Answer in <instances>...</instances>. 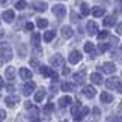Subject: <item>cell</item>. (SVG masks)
I'll return each mask as SVG.
<instances>
[{
	"label": "cell",
	"instance_id": "obj_41",
	"mask_svg": "<svg viewBox=\"0 0 122 122\" xmlns=\"http://www.w3.org/2000/svg\"><path fill=\"white\" fill-rule=\"evenodd\" d=\"M30 65H32V66H35V68H39V65H38V62H36V59H32V60H30Z\"/></svg>",
	"mask_w": 122,
	"mask_h": 122
},
{
	"label": "cell",
	"instance_id": "obj_7",
	"mask_svg": "<svg viewBox=\"0 0 122 122\" xmlns=\"http://www.w3.org/2000/svg\"><path fill=\"white\" fill-rule=\"evenodd\" d=\"M101 71H104L106 74H112V72H115L116 71V65L115 63H112V62H106V63H102L101 65Z\"/></svg>",
	"mask_w": 122,
	"mask_h": 122
},
{
	"label": "cell",
	"instance_id": "obj_44",
	"mask_svg": "<svg viewBox=\"0 0 122 122\" xmlns=\"http://www.w3.org/2000/svg\"><path fill=\"white\" fill-rule=\"evenodd\" d=\"M63 76H68V74H69V68H63Z\"/></svg>",
	"mask_w": 122,
	"mask_h": 122
},
{
	"label": "cell",
	"instance_id": "obj_27",
	"mask_svg": "<svg viewBox=\"0 0 122 122\" xmlns=\"http://www.w3.org/2000/svg\"><path fill=\"white\" fill-rule=\"evenodd\" d=\"M78 112H80V102H77V104H74L71 107V115L74 116V119L77 118V115H78Z\"/></svg>",
	"mask_w": 122,
	"mask_h": 122
},
{
	"label": "cell",
	"instance_id": "obj_46",
	"mask_svg": "<svg viewBox=\"0 0 122 122\" xmlns=\"http://www.w3.org/2000/svg\"><path fill=\"white\" fill-rule=\"evenodd\" d=\"M8 91L9 92H14V86H12V84H9V86H8Z\"/></svg>",
	"mask_w": 122,
	"mask_h": 122
},
{
	"label": "cell",
	"instance_id": "obj_51",
	"mask_svg": "<svg viewBox=\"0 0 122 122\" xmlns=\"http://www.w3.org/2000/svg\"><path fill=\"white\" fill-rule=\"evenodd\" d=\"M0 3H6V0H0Z\"/></svg>",
	"mask_w": 122,
	"mask_h": 122
},
{
	"label": "cell",
	"instance_id": "obj_38",
	"mask_svg": "<svg viewBox=\"0 0 122 122\" xmlns=\"http://www.w3.org/2000/svg\"><path fill=\"white\" fill-rule=\"evenodd\" d=\"M33 27H35V26H33V23H27V24L24 26V29L30 32V30H33Z\"/></svg>",
	"mask_w": 122,
	"mask_h": 122
},
{
	"label": "cell",
	"instance_id": "obj_28",
	"mask_svg": "<svg viewBox=\"0 0 122 122\" xmlns=\"http://www.w3.org/2000/svg\"><path fill=\"white\" fill-rule=\"evenodd\" d=\"M36 26H38L39 29H45V27L48 26V21H47L45 18H38V21H36Z\"/></svg>",
	"mask_w": 122,
	"mask_h": 122
},
{
	"label": "cell",
	"instance_id": "obj_4",
	"mask_svg": "<svg viewBox=\"0 0 122 122\" xmlns=\"http://www.w3.org/2000/svg\"><path fill=\"white\" fill-rule=\"evenodd\" d=\"M53 14L57 18H63L66 15V8L63 5H56V6H53Z\"/></svg>",
	"mask_w": 122,
	"mask_h": 122
},
{
	"label": "cell",
	"instance_id": "obj_45",
	"mask_svg": "<svg viewBox=\"0 0 122 122\" xmlns=\"http://www.w3.org/2000/svg\"><path fill=\"white\" fill-rule=\"evenodd\" d=\"M24 106L27 107V109H30V107H32V102H30V101H26V102H24Z\"/></svg>",
	"mask_w": 122,
	"mask_h": 122
},
{
	"label": "cell",
	"instance_id": "obj_39",
	"mask_svg": "<svg viewBox=\"0 0 122 122\" xmlns=\"http://www.w3.org/2000/svg\"><path fill=\"white\" fill-rule=\"evenodd\" d=\"M71 20H72L74 23H76V21H78V15H77L76 12H72V14H71Z\"/></svg>",
	"mask_w": 122,
	"mask_h": 122
},
{
	"label": "cell",
	"instance_id": "obj_3",
	"mask_svg": "<svg viewBox=\"0 0 122 122\" xmlns=\"http://www.w3.org/2000/svg\"><path fill=\"white\" fill-rule=\"evenodd\" d=\"M0 53H2V59H3V62H9V60L12 59V50H11V47H8V45H2V47H0Z\"/></svg>",
	"mask_w": 122,
	"mask_h": 122
},
{
	"label": "cell",
	"instance_id": "obj_9",
	"mask_svg": "<svg viewBox=\"0 0 122 122\" xmlns=\"http://www.w3.org/2000/svg\"><path fill=\"white\" fill-rule=\"evenodd\" d=\"M5 102H6L9 107H14V106H17L18 102H20V97H17V95H9V97H6Z\"/></svg>",
	"mask_w": 122,
	"mask_h": 122
},
{
	"label": "cell",
	"instance_id": "obj_2",
	"mask_svg": "<svg viewBox=\"0 0 122 122\" xmlns=\"http://www.w3.org/2000/svg\"><path fill=\"white\" fill-rule=\"evenodd\" d=\"M50 63L53 68H62L65 65V59L62 57V54H54L50 57Z\"/></svg>",
	"mask_w": 122,
	"mask_h": 122
},
{
	"label": "cell",
	"instance_id": "obj_36",
	"mask_svg": "<svg viewBox=\"0 0 122 122\" xmlns=\"http://www.w3.org/2000/svg\"><path fill=\"white\" fill-rule=\"evenodd\" d=\"M107 50H109V44H100V51L104 53V51H107Z\"/></svg>",
	"mask_w": 122,
	"mask_h": 122
},
{
	"label": "cell",
	"instance_id": "obj_21",
	"mask_svg": "<svg viewBox=\"0 0 122 122\" xmlns=\"http://www.w3.org/2000/svg\"><path fill=\"white\" fill-rule=\"evenodd\" d=\"M5 76H6L8 80H14V77H15V68H14V66H8Z\"/></svg>",
	"mask_w": 122,
	"mask_h": 122
},
{
	"label": "cell",
	"instance_id": "obj_6",
	"mask_svg": "<svg viewBox=\"0 0 122 122\" xmlns=\"http://www.w3.org/2000/svg\"><path fill=\"white\" fill-rule=\"evenodd\" d=\"M35 89H36V84L33 81H27L24 86H23V93H24L26 97H29V95H32V92H33Z\"/></svg>",
	"mask_w": 122,
	"mask_h": 122
},
{
	"label": "cell",
	"instance_id": "obj_13",
	"mask_svg": "<svg viewBox=\"0 0 122 122\" xmlns=\"http://www.w3.org/2000/svg\"><path fill=\"white\" fill-rule=\"evenodd\" d=\"M74 80H76L77 84H83L86 81V71H81V72H77L76 76H74Z\"/></svg>",
	"mask_w": 122,
	"mask_h": 122
},
{
	"label": "cell",
	"instance_id": "obj_43",
	"mask_svg": "<svg viewBox=\"0 0 122 122\" xmlns=\"http://www.w3.org/2000/svg\"><path fill=\"white\" fill-rule=\"evenodd\" d=\"M116 89H118V92H119V93H122V81H121V83H118Z\"/></svg>",
	"mask_w": 122,
	"mask_h": 122
},
{
	"label": "cell",
	"instance_id": "obj_33",
	"mask_svg": "<svg viewBox=\"0 0 122 122\" xmlns=\"http://www.w3.org/2000/svg\"><path fill=\"white\" fill-rule=\"evenodd\" d=\"M115 12L116 14H122V0L116 2V5H115Z\"/></svg>",
	"mask_w": 122,
	"mask_h": 122
},
{
	"label": "cell",
	"instance_id": "obj_22",
	"mask_svg": "<svg viewBox=\"0 0 122 122\" xmlns=\"http://www.w3.org/2000/svg\"><path fill=\"white\" fill-rule=\"evenodd\" d=\"M54 36H56V32L54 30H48V32H45L44 33V41L45 42H51L54 39Z\"/></svg>",
	"mask_w": 122,
	"mask_h": 122
},
{
	"label": "cell",
	"instance_id": "obj_8",
	"mask_svg": "<svg viewBox=\"0 0 122 122\" xmlns=\"http://www.w3.org/2000/svg\"><path fill=\"white\" fill-rule=\"evenodd\" d=\"M86 29H87V33L91 35V36H93V35L98 33V26H97L95 21H89L87 26H86Z\"/></svg>",
	"mask_w": 122,
	"mask_h": 122
},
{
	"label": "cell",
	"instance_id": "obj_35",
	"mask_svg": "<svg viewBox=\"0 0 122 122\" xmlns=\"http://www.w3.org/2000/svg\"><path fill=\"white\" fill-rule=\"evenodd\" d=\"M53 109H54L53 102H50V104H47V106H45V109H44V112H45V113H50V112L53 110Z\"/></svg>",
	"mask_w": 122,
	"mask_h": 122
},
{
	"label": "cell",
	"instance_id": "obj_19",
	"mask_svg": "<svg viewBox=\"0 0 122 122\" xmlns=\"http://www.w3.org/2000/svg\"><path fill=\"white\" fill-rule=\"evenodd\" d=\"M104 12H106V9H104V8H100V6H97V8L92 9V15L97 17V18L102 17V15H104Z\"/></svg>",
	"mask_w": 122,
	"mask_h": 122
},
{
	"label": "cell",
	"instance_id": "obj_34",
	"mask_svg": "<svg viewBox=\"0 0 122 122\" xmlns=\"http://www.w3.org/2000/svg\"><path fill=\"white\" fill-rule=\"evenodd\" d=\"M92 50H93V44H92V42H86V44H84V51L91 53Z\"/></svg>",
	"mask_w": 122,
	"mask_h": 122
},
{
	"label": "cell",
	"instance_id": "obj_40",
	"mask_svg": "<svg viewBox=\"0 0 122 122\" xmlns=\"http://www.w3.org/2000/svg\"><path fill=\"white\" fill-rule=\"evenodd\" d=\"M93 115H95V118H97V119L100 118V109H98V107H95V109H93Z\"/></svg>",
	"mask_w": 122,
	"mask_h": 122
},
{
	"label": "cell",
	"instance_id": "obj_47",
	"mask_svg": "<svg viewBox=\"0 0 122 122\" xmlns=\"http://www.w3.org/2000/svg\"><path fill=\"white\" fill-rule=\"evenodd\" d=\"M3 87V80H2V77H0V89Z\"/></svg>",
	"mask_w": 122,
	"mask_h": 122
},
{
	"label": "cell",
	"instance_id": "obj_12",
	"mask_svg": "<svg viewBox=\"0 0 122 122\" xmlns=\"http://www.w3.org/2000/svg\"><path fill=\"white\" fill-rule=\"evenodd\" d=\"M102 23H104L106 27H112L116 24V15H107L104 20H102Z\"/></svg>",
	"mask_w": 122,
	"mask_h": 122
},
{
	"label": "cell",
	"instance_id": "obj_30",
	"mask_svg": "<svg viewBox=\"0 0 122 122\" xmlns=\"http://www.w3.org/2000/svg\"><path fill=\"white\" fill-rule=\"evenodd\" d=\"M89 14H91V9H89L87 3H81V15L86 17V15H89Z\"/></svg>",
	"mask_w": 122,
	"mask_h": 122
},
{
	"label": "cell",
	"instance_id": "obj_32",
	"mask_svg": "<svg viewBox=\"0 0 122 122\" xmlns=\"http://www.w3.org/2000/svg\"><path fill=\"white\" fill-rule=\"evenodd\" d=\"M97 35H98V39H100V41L109 38V32H107V30H102V32H100V33H97Z\"/></svg>",
	"mask_w": 122,
	"mask_h": 122
},
{
	"label": "cell",
	"instance_id": "obj_5",
	"mask_svg": "<svg viewBox=\"0 0 122 122\" xmlns=\"http://www.w3.org/2000/svg\"><path fill=\"white\" fill-rule=\"evenodd\" d=\"M68 60H69V63H72V65L78 63L81 60V53H80V51H77V50L71 51V54L68 56Z\"/></svg>",
	"mask_w": 122,
	"mask_h": 122
},
{
	"label": "cell",
	"instance_id": "obj_18",
	"mask_svg": "<svg viewBox=\"0 0 122 122\" xmlns=\"http://www.w3.org/2000/svg\"><path fill=\"white\" fill-rule=\"evenodd\" d=\"M39 41H41V35L38 32H35V33L32 35V45H33L35 48H39Z\"/></svg>",
	"mask_w": 122,
	"mask_h": 122
},
{
	"label": "cell",
	"instance_id": "obj_15",
	"mask_svg": "<svg viewBox=\"0 0 122 122\" xmlns=\"http://www.w3.org/2000/svg\"><path fill=\"white\" fill-rule=\"evenodd\" d=\"M72 35H74V32L71 27H68V26H63L62 27V36L65 39H69V38H72Z\"/></svg>",
	"mask_w": 122,
	"mask_h": 122
},
{
	"label": "cell",
	"instance_id": "obj_10",
	"mask_svg": "<svg viewBox=\"0 0 122 122\" xmlns=\"http://www.w3.org/2000/svg\"><path fill=\"white\" fill-rule=\"evenodd\" d=\"M83 95L86 97V98H93L97 95V91H95V87L93 86H86L83 89Z\"/></svg>",
	"mask_w": 122,
	"mask_h": 122
},
{
	"label": "cell",
	"instance_id": "obj_25",
	"mask_svg": "<svg viewBox=\"0 0 122 122\" xmlns=\"http://www.w3.org/2000/svg\"><path fill=\"white\" fill-rule=\"evenodd\" d=\"M44 97H45V91H44V89H39V91L35 93V101L41 102L42 100H44Z\"/></svg>",
	"mask_w": 122,
	"mask_h": 122
},
{
	"label": "cell",
	"instance_id": "obj_48",
	"mask_svg": "<svg viewBox=\"0 0 122 122\" xmlns=\"http://www.w3.org/2000/svg\"><path fill=\"white\" fill-rule=\"evenodd\" d=\"M32 122H41V121H39L38 118H33V119H32Z\"/></svg>",
	"mask_w": 122,
	"mask_h": 122
},
{
	"label": "cell",
	"instance_id": "obj_31",
	"mask_svg": "<svg viewBox=\"0 0 122 122\" xmlns=\"http://www.w3.org/2000/svg\"><path fill=\"white\" fill-rule=\"evenodd\" d=\"M26 6H27V3L24 2V0H18V2L15 3V8L18 9V11H21V9H24Z\"/></svg>",
	"mask_w": 122,
	"mask_h": 122
},
{
	"label": "cell",
	"instance_id": "obj_20",
	"mask_svg": "<svg viewBox=\"0 0 122 122\" xmlns=\"http://www.w3.org/2000/svg\"><path fill=\"white\" fill-rule=\"evenodd\" d=\"M101 101L104 102V104H109V102L113 101V95H110L109 92H102L101 93Z\"/></svg>",
	"mask_w": 122,
	"mask_h": 122
},
{
	"label": "cell",
	"instance_id": "obj_26",
	"mask_svg": "<svg viewBox=\"0 0 122 122\" xmlns=\"http://www.w3.org/2000/svg\"><path fill=\"white\" fill-rule=\"evenodd\" d=\"M91 80H92V83H95V84H101L102 83V77H101V74H92Z\"/></svg>",
	"mask_w": 122,
	"mask_h": 122
},
{
	"label": "cell",
	"instance_id": "obj_1",
	"mask_svg": "<svg viewBox=\"0 0 122 122\" xmlns=\"http://www.w3.org/2000/svg\"><path fill=\"white\" fill-rule=\"evenodd\" d=\"M38 69H39V72L44 77H51V78H53V81H57L59 76H57V72H54L51 68H48V66H39Z\"/></svg>",
	"mask_w": 122,
	"mask_h": 122
},
{
	"label": "cell",
	"instance_id": "obj_42",
	"mask_svg": "<svg viewBox=\"0 0 122 122\" xmlns=\"http://www.w3.org/2000/svg\"><path fill=\"white\" fill-rule=\"evenodd\" d=\"M116 32H118L119 35H122V23H121V24H118V27H116Z\"/></svg>",
	"mask_w": 122,
	"mask_h": 122
},
{
	"label": "cell",
	"instance_id": "obj_16",
	"mask_svg": "<svg viewBox=\"0 0 122 122\" xmlns=\"http://www.w3.org/2000/svg\"><path fill=\"white\" fill-rule=\"evenodd\" d=\"M71 102H72L71 97H69V95H65V97H62V98L59 100V106H60V107H68Z\"/></svg>",
	"mask_w": 122,
	"mask_h": 122
},
{
	"label": "cell",
	"instance_id": "obj_37",
	"mask_svg": "<svg viewBox=\"0 0 122 122\" xmlns=\"http://www.w3.org/2000/svg\"><path fill=\"white\" fill-rule=\"evenodd\" d=\"M5 118H6V112H5L3 109H0V122H3Z\"/></svg>",
	"mask_w": 122,
	"mask_h": 122
},
{
	"label": "cell",
	"instance_id": "obj_24",
	"mask_svg": "<svg viewBox=\"0 0 122 122\" xmlns=\"http://www.w3.org/2000/svg\"><path fill=\"white\" fill-rule=\"evenodd\" d=\"M33 8L36 11H39V12H44L47 9V3L45 2H36V3H33Z\"/></svg>",
	"mask_w": 122,
	"mask_h": 122
},
{
	"label": "cell",
	"instance_id": "obj_14",
	"mask_svg": "<svg viewBox=\"0 0 122 122\" xmlns=\"http://www.w3.org/2000/svg\"><path fill=\"white\" fill-rule=\"evenodd\" d=\"M60 89H62L63 92H74V89H76V84L68 83V81H63L62 84H60Z\"/></svg>",
	"mask_w": 122,
	"mask_h": 122
},
{
	"label": "cell",
	"instance_id": "obj_11",
	"mask_svg": "<svg viewBox=\"0 0 122 122\" xmlns=\"http://www.w3.org/2000/svg\"><path fill=\"white\" fill-rule=\"evenodd\" d=\"M2 18H3L6 23H12L14 18H15V14H14V11H11V9H9V11H5V12L2 14Z\"/></svg>",
	"mask_w": 122,
	"mask_h": 122
},
{
	"label": "cell",
	"instance_id": "obj_17",
	"mask_svg": "<svg viewBox=\"0 0 122 122\" xmlns=\"http://www.w3.org/2000/svg\"><path fill=\"white\" fill-rule=\"evenodd\" d=\"M20 77L23 78V80H30V78H32V72L27 68H21L20 69Z\"/></svg>",
	"mask_w": 122,
	"mask_h": 122
},
{
	"label": "cell",
	"instance_id": "obj_23",
	"mask_svg": "<svg viewBox=\"0 0 122 122\" xmlns=\"http://www.w3.org/2000/svg\"><path fill=\"white\" fill-rule=\"evenodd\" d=\"M118 78H109V80L106 81V86L107 89H116V86H118Z\"/></svg>",
	"mask_w": 122,
	"mask_h": 122
},
{
	"label": "cell",
	"instance_id": "obj_49",
	"mask_svg": "<svg viewBox=\"0 0 122 122\" xmlns=\"http://www.w3.org/2000/svg\"><path fill=\"white\" fill-rule=\"evenodd\" d=\"M2 65H3V59L0 57V66H2Z\"/></svg>",
	"mask_w": 122,
	"mask_h": 122
},
{
	"label": "cell",
	"instance_id": "obj_50",
	"mask_svg": "<svg viewBox=\"0 0 122 122\" xmlns=\"http://www.w3.org/2000/svg\"><path fill=\"white\" fill-rule=\"evenodd\" d=\"M116 122H122V118H119V119H116Z\"/></svg>",
	"mask_w": 122,
	"mask_h": 122
},
{
	"label": "cell",
	"instance_id": "obj_29",
	"mask_svg": "<svg viewBox=\"0 0 122 122\" xmlns=\"http://www.w3.org/2000/svg\"><path fill=\"white\" fill-rule=\"evenodd\" d=\"M87 113H89V109H87V107H83V109H81V112H78V115H77L76 121H80V119H83V116H86Z\"/></svg>",
	"mask_w": 122,
	"mask_h": 122
}]
</instances>
